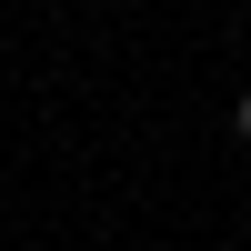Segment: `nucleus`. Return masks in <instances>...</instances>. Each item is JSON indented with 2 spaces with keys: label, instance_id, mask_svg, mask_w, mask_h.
I'll return each instance as SVG.
<instances>
[{
  "label": "nucleus",
  "instance_id": "1",
  "mask_svg": "<svg viewBox=\"0 0 251 251\" xmlns=\"http://www.w3.org/2000/svg\"><path fill=\"white\" fill-rule=\"evenodd\" d=\"M231 131H241V141H251V91H241V111H231Z\"/></svg>",
  "mask_w": 251,
  "mask_h": 251
}]
</instances>
